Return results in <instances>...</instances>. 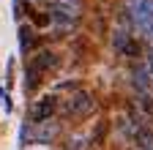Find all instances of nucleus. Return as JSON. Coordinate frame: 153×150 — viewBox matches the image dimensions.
<instances>
[{
  "mask_svg": "<svg viewBox=\"0 0 153 150\" xmlns=\"http://www.w3.org/2000/svg\"><path fill=\"white\" fill-rule=\"evenodd\" d=\"M142 66H145V71H148V79H150V90H153V52L148 55V60H145Z\"/></svg>",
  "mask_w": 153,
  "mask_h": 150,
  "instance_id": "obj_9",
  "label": "nucleus"
},
{
  "mask_svg": "<svg viewBox=\"0 0 153 150\" xmlns=\"http://www.w3.org/2000/svg\"><path fill=\"white\" fill-rule=\"evenodd\" d=\"M128 16L148 41H153V0H128Z\"/></svg>",
  "mask_w": 153,
  "mask_h": 150,
  "instance_id": "obj_3",
  "label": "nucleus"
},
{
  "mask_svg": "<svg viewBox=\"0 0 153 150\" xmlns=\"http://www.w3.org/2000/svg\"><path fill=\"white\" fill-rule=\"evenodd\" d=\"M57 109H60V104H57V96H41L36 98L30 104V112H27V120L30 123H44V120H52L57 115Z\"/></svg>",
  "mask_w": 153,
  "mask_h": 150,
  "instance_id": "obj_5",
  "label": "nucleus"
},
{
  "mask_svg": "<svg viewBox=\"0 0 153 150\" xmlns=\"http://www.w3.org/2000/svg\"><path fill=\"white\" fill-rule=\"evenodd\" d=\"M33 30L27 27V25H22V27H19V47H22V52H30L33 49Z\"/></svg>",
  "mask_w": 153,
  "mask_h": 150,
  "instance_id": "obj_8",
  "label": "nucleus"
},
{
  "mask_svg": "<svg viewBox=\"0 0 153 150\" xmlns=\"http://www.w3.org/2000/svg\"><path fill=\"white\" fill-rule=\"evenodd\" d=\"M79 0H52V8H49V22L60 30L68 33L76 27L79 22Z\"/></svg>",
  "mask_w": 153,
  "mask_h": 150,
  "instance_id": "obj_2",
  "label": "nucleus"
},
{
  "mask_svg": "<svg viewBox=\"0 0 153 150\" xmlns=\"http://www.w3.org/2000/svg\"><path fill=\"white\" fill-rule=\"evenodd\" d=\"M93 106H96V101H93V96L88 90H74L68 96V101L63 104V115H68V117H88L93 112Z\"/></svg>",
  "mask_w": 153,
  "mask_h": 150,
  "instance_id": "obj_4",
  "label": "nucleus"
},
{
  "mask_svg": "<svg viewBox=\"0 0 153 150\" xmlns=\"http://www.w3.org/2000/svg\"><path fill=\"white\" fill-rule=\"evenodd\" d=\"M57 66V55L52 49H41L38 55L27 60V68H25V87L27 90H36V85H41V79Z\"/></svg>",
  "mask_w": 153,
  "mask_h": 150,
  "instance_id": "obj_1",
  "label": "nucleus"
},
{
  "mask_svg": "<svg viewBox=\"0 0 153 150\" xmlns=\"http://www.w3.org/2000/svg\"><path fill=\"white\" fill-rule=\"evenodd\" d=\"M36 131H33V142L36 145H49L55 137H57V123H52V120H44V123H30Z\"/></svg>",
  "mask_w": 153,
  "mask_h": 150,
  "instance_id": "obj_7",
  "label": "nucleus"
},
{
  "mask_svg": "<svg viewBox=\"0 0 153 150\" xmlns=\"http://www.w3.org/2000/svg\"><path fill=\"white\" fill-rule=\"evenodd\" d=\"M112 44H115V49H118L123 58H140V41L134 38V35L128 33V30H118L115 33V38H112Z\"/></svg>",
  "mask_w": 153,
  "mask_h": 150,
  "instance_id": "obj_6",
  "label": "nucleus"
}]
</instances>
